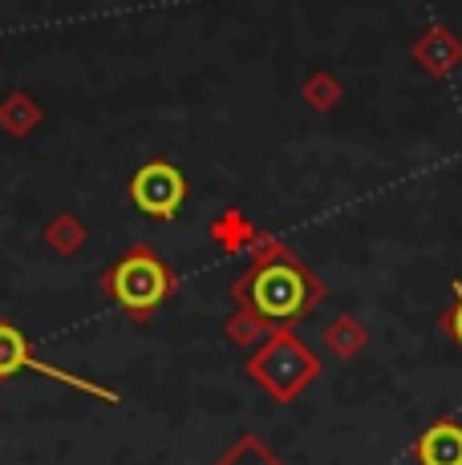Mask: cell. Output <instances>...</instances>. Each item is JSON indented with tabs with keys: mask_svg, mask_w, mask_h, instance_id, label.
Returning a JSON list of instances; mask_svg holds the SVG:
<instances>
[{
	"mask_svg": "<svg viewBox=\"0 0 462 465\" xmlns=\"http://www.w3.org/2000/svg\"><path fill=\"white\" fill-rule=\"evenodd\" d=\"M231 300H236V308L260 316L268 328H296L300 320H308L321 308L325 280L296 252L284 247L276 259H260V263L244 267V275L231 283Z\"/></svg>",
	"mask_w": 462,
	"mask_h": 465,
	"instance_id": "6da1fadb",
	"label": "cell"
},
{
	"mask_svg": "<svg viewBox=\"0 0 462 465\" xmlns=\"http://www.w3.org/2000/svg\"><path fill=\"white\" fill-rule=\"evenodd\" d=\"M21 372L49 377V381L65 384V389H74V392H85V397H94V401H105V405H118V401H122L118 389H110V384L85 381V377H77V372L41 361V356L29 348V336H25L21 328L8 324V320H0V381H13V377H21Z\"/></svg>",
	"mask_w": 462,
	"mask_h": 465,
	"instance_id": "277c9868",
	"label": "cell"
},
{
	"mask_svg": "<svg viewBox=\"0 0 462 465\" xmlns=\"http://www.w3.org/2000/svg\"><path fill=\"white\" fill-rule=\"evenodd\" d=\"M90 243V227H85L77 214H53V219L45 223V247L57 255H77L82 247Z\"/></svg>",
	"mask_w": 462,
	"mask_h": 465,
	"instance_id": "8fae6325",
	"label": "cell"
},
{
	"mask_svg": "<svg viewBox=\"0 0 462 465\" xmlns=\"http://www.w3.org/2000/svg\"><path fill=\"white\" fill-rule=\"evenodd\" d=\"M341 97H345L341 77L328 74V69H313V74H308L305 82H300V102H305L313 114L336 110V105H341Z\"/></svg>",
	"mask_w": 462,
	"mask_h": 465,
	"instance_id": "7c38bea8",
	"label": "cell"
},
{
	"mask_svg": "<svg viewBox=\"0 0 462 465\" xmlns=\"http://www.w3.org/2000/svg\"><path fill=\"white\" fill-rule=\"evenodd\" d=\"M41 118H45L41 102L33 94H25V89H13V94L0 97V130L13 134V138H29L41 126Z\"/></svg>",
	"mask_w": 462,
	"mask_h": 465,
	"instance_id": "9c48e42d",
	"label": "cell"
},
{
	"mask_svg": "<svg viewBox=\"0 0 462 465\" xmlns=\"http://www.w3.org/2000/svg\"><path fill=\"white\" fill-rule=\"evenodd\" d=\"M102 292L126 312L135 324H146L166 300L179 292V275L150 243H135L102 272Z\"/></svg>",
	"mask_w": 462,
	"mask_h": 465,
	"instance_id": "7a4b0ae2",
	"label": "cell"
},
{
	"mask_svg": "<svg viewBox=\"0 0 462 465\" xmlns=\"http://www.w3.org/2000/svg\"><path fill=\"white\" fill-rule=\"evenodd\" d=\"M272 328L264 324L260 316H252L247 308H236L231 316L224 320V336L231 340V344H239V348H256V344H264L268 340Z\"/></svg>",
	"mask_w": 462,
	"mask_h": 465,
	"instance_id": "4fadbf2b",
	"label": "cell"
},
{
	"mask_svg": "<svg viewBox=\"0 0 462 465\" xmlns=\"http://www.w3.org/2000/svg\"><path fill=\"white\" fill-rule=\"evenodd\" d=\"M186 191H191V186H186V174L175 163H166V158H150V163H142L135 170V178H130V186H126L130 203L155 223L179 219Z\"/></svg>",
	"mask_w": 462,
	"mask_h": 465,
	"instance_id": "5b68a950",
	"label": "cell"
},
{
	"mask_svg": "<svg viewBox=\"0 0 462 465\" xmlns=\"http://www.w3.org/2000/svg\"><path fill=\"white\" fill-rule=\"evenodd\" d=\"M438 328L447 332V340L462 352V283H455V300H450V308L438 316Z\"/></svg>",
	"mask_w": 462,
	"mask_h": 465,
	"instance_id": "9a60e30c",
	"label": "cell"
},
{
	"mask_svg": "<svg viewBox=\"0 0 462 465\" xmlns=\"http://www.w3.org/2000/svg\"><path fill=\"white\" fill-rule=\"evenodd\" d=\"M321 356L305 344L292 328H272L264 344H256V352L247 356L244 372L252 384H260L264 397H272L276 405H292L296 397H305L308 384L321 377Z\"/></svg>",
	"mask_w": 462,
	"mask_h": 465,
	"instance_id": "3957f363",
	"label": "cell"
},
{
	"mask_svg": "<svg viewBox=\"0 0 462 465\" xmlns=\"http://www.w3.org/2000/svg\"><path fill=\"white\" fill-rule=\"evenodd\" d=\"M417 465H462V421L438 417L414 445Z\"/></svg>",
	"mask_w": 462,
	"mask_h": 465,
	"instance_id": "52a82bcc",
	"label": "cell"
},
{
	"mask_svg": "<svg viewBox=\"0 0 462 465\" xmlns=\"http://www.w3.org/2000/svg\"><path fill=\"white\" fill-rule=\"evenodd\" d=\"M325 348L336 356V361H353V356L361 352V348L369 344V328L361 324L357 316H349V312H341V316L328 320V328L321 332Z\"/></svg>",
	"mask_w": 462,
	"mask_h": 465,
	"instance_id": "30bf717a",
	"label": "cell"
},
{
	"mask_svg": "<svg viewBox=\"0 0 462 465\" xmlns=\"http://www.w3.org/2000/svg\"><path fill=\"white\" fill-rule=\"evenodd\" d=\"M207 235H211V243L219 247V252H227V255H244V252H252L256 247V239L264 235L260 227H256L252 219H247L239 207H224L211 219V227H207Z\"/></svg>",
	"mask_w": 462,
	"mask_h": 465,
	"instance_id": "ba28073f",
	"label": "cell"
},
{
	"mask_svg": "<svg viewBox=\"0 0 462 465\" xmlns=\"http://www.w3.org/2000/svg\"><path fill=\"white\" fill-rule=\"evenodd\" d=\"M216 465H284V461H280L276 453H272L256 433H244V437H239V441L231 445V450H227Z\"/></svg>",
	"mask_w": 462,
	"mask_h": 465,
	"instance_id": "5bb4252c",
	"label": "cell"
},
{
	"mask_svg": "<svg viewBox=\"0 0 462 465\" xmlns=\"http://www.w3.org/2000/svg\"><path fill=\"white\" fill-rule=\"evenodd\" d=\"M410 57L417 69H426L430 77H450L462 65V41L447 25H430L426 33H417L410 45Z\"/></svg>",
	"mask_w": 462,
	"mask_h": 465,
	"instance_id": "8992f818",
	"label": "cell"
}]
</instances>
